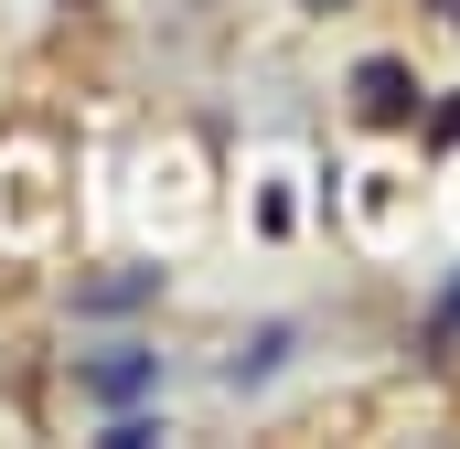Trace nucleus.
<instances>
[{
  "label": "nucleus",
  "instance_id": "nucleus-2",
  "mask_svg": "<svg viewBox=\"0 0 460 449\" xmlns=\"http://www.w3.org/2000/svg\"><path fill=\"white\" fill-rule=\"evenodd\" d=\"M75 385H86L97 407H139V396L161 385V364H150V353H97V364H86Z\"/></svg>",
  "mask_w": 460,
  "mask_h": 449
},
{
  "label": "nucleus",
  "instance_id": "nucleus-3",
  "mask_svg": "<svg viewBox=\"0 0 460 449\" xmlns=\"http://www.w3.org/2000/svg\"><path fill=\"white\" fill-rule=\"evenodd\" d=\"M139 300H161V268H108L75 289V311H139Z\"/></svg>",
  "mask_w": 460,
  "mask_h": 449
},
{
  "label": "nucleus",
  "instance_id": "nucleus-1",
  "mask_svg": "<svg viewBox=\"0 0 460 449\" xmlns=\"http://www.w3.org/2000/svg\"><path fill=\"white\" fill-rule=\"evenodd\" d=\"M353 108L396 128V118H418V75H407L396 54H375V65H353Z\"/></svg>",
  "mask_w": 460,
  "mask_h": 449
},
{
  "label": "nucleus",
  "instance_id": "nucleus-4",
  "mask_svg": "<svg viewBox=\"0 0 460 449\" xmlns=\"http://www.w3.org/2000/svg\"><path fill=\"white\" fill-rule=\"evenodd\" d=\"M289 342H300L289 321H268V332H246V342L226 353V385H257V374H279V364H289Z\"/></svg>",
  "mask_w": 460,
  "mask_h": 449
},
{
  "label": "nucleus",
  "instance_id": "nucleus-6",
  "mask_svg": "<svg viewBox=\"0 0 460 449\" xmlns=\"http://www.w3.org/2000/svg\"><path fill=\"white\" fill-rule=\"evenodd\" d=\"M429 342H460V289L439 300V311H429Z\"/></svg>",
  "mask_w": 460,
  "mask_h": 449
},
{
  "label": "nucleus",
  "instance_id": "nucleus-7",
  "mask_svg": "<svg viewBox=\"0 0 460 449\" xmlns=\"http://www.w3.org/2000/svg\"><path fill=\"white\" fill-rule=\"evenodd\" d=\"M429 11H450V22H460V0H429Z\"/></svg>",
  "mask_w": 460,
  "mask_h": 449
},
{
  "label": "nucleus",
  "instance_id": "nucleus-5",
  "mask_svg": "<svg viewBox=\"0 0 460 449\" xmlns=\"http://www.w3.org/2000/svg\"><path fill=\"white\" fill-rule=\"evenodd\" d=\"M150 439H161V418H139V407H118V418H108V449H150Z\"/></svg>",
  "mask_w": 460,
  "mask_h": 449
}]
</instances>
